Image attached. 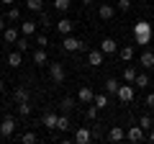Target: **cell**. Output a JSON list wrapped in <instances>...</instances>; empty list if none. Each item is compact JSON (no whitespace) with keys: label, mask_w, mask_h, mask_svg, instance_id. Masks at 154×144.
Here are the masks:
<instances>
[{"label":"cell","mask_w":154,"mask_h":144,"mask_svg":"<svg viewBox=\"0 0 154 144\" xmlns=\"http://www.w3.org/2000/svg\"><path fill=\"white\" fill-rule=\"evenodd\" d=\"M100 52H103V54H116V52H118V41L116 39H103L100 41Z\"/></svg>","instance_id":"9"},{"label":"cell","mask_w":154,"mask_h":144,"mask_svg":"<svg viewBox=\"0 0 154 144\" xmlns=\"http://www.w3.org/2000/svg\"><path fill=\"white\" fill-rule=\"evenodd\" d=\"M146 139H149V142L154 144V129H149V131H146Z\"/></svg>","instance_id":"41"},{"label":"cell","mask_w":154,"mask_h":144,"mask_svg":"<svg viewBox=\"0 0 154 144\" xmlns=\"http://www.w3.org/2000/svg\"><path fill=\"white\" fill-rule=\"evenodd\" d=\"M98 16L103 18V21H110V18L116 16V8L110 5V3H105V5H100V11H98Z\"/></svg>","instance_id":"12"},{"label":"cell","mask_w":154,"mask_h":144,"mask_svg":"<svg viewBox=\"0 0 154 144\" xmlns=\"http://www.w3.org/2000/svg\"><path fill=\"white\" fill-rule=\"evenodd\" d=\"M134 41H136L139 46H146L149 41H152V26H149L146 21H136L134 23Z\"/></svg>","instance_id":"1"},{"label":"cell","mask_w":154,"mask_h":144,"mask_svg":"<svg viewBox=\"0 0 154 144\" xmlns=\"http://www.w3.org/2000/svg\"><path fill=\"white\" fill-rule=\"evenodd\" d=\"M38 23H41V26H44V28H51V26H54V23L49 21V16H46L44 11H38Z\"/></svg>","instance_id":"30"},{"label":"cell","mask_w":154,"mask_h":144,"mask_svg":"<svg viewBox=\"0 0 154 144\" xmlns=\"http://www.w3.org/2000/svg\"><path fill=\"white\" fill-rule=\"evenodd\" d=\"M57 113H44V118H41V121H44V126L46 129H57Z\"/></svg>","instance_id":"23"},{"label":"cell","mask_w":154,"mask_h":144,"mask_svg":"<svg viewBox=\"0 0 154 144\" xmlns=\"http://www.w3.org/2000/svg\"><path fill=\"white\" fill-rule=\"evenodd\" d=\"M21 142H23V144H33V142H38V136H36L33 131H26V134L21 136Z\"/></svg>","instance_id":"35"},{"label":"cell","mask_w":154,"mask_h":144,"mask_svg":"<svg viewBox=\"0 0 154 144\" xmlns=\"http://www.w3.org/2000/svg\"><path fill=\"white\" fill-rule=\"evenodd\" d=\"M118 57H121L123 62H131L134 59V46L128 44V46H118Z\"/></svg>","instance_id":"15"},{"label":"cell","mask_w":154,"mask_h":144,"mask_svg":"<svg viewBox=\"0 0 154 144\" xmlns=\"http://www.w3.org/2000/svg\"><path fill=\"white\" fill-rule=\"evenodd\" d=\"M0 121H3V113H0Z\"/></svg>","instance_id":"46"},{"label":"cell","mask_w":154,"mask_h":144,"mask_svg":"<svg viewBox=\"0 0 154 144\" xmlns=\"http://www.w3.org/2000/svg\"><path fill=\"white\" fill-rule=\"evenodd\" d=\"M93 105L98 108V111H103V108H108V93H100V95H95Z\"/></svg>","instance_id":"22"},{"label":"cell","mask_w":154,"mask_h":144,"mask_svg":"<svg viewBox=\"0 0 154 144\" xmlns=\"http://www.w3.org/2000/svg\"><path fill=\"white\" fill-rule=\"evenodd\" d=\"M8 21H21V11L18 8H11L8 11Z\"/></svg>","instance_id":"37"},{"label":"cell","mask_w":154,"mask_h":144,"mask_svg":"<svg viewBox=\"0 0 154 144\" xmlns=\"http://www.w3.org/2000/svg\"><path fill=\"white\" fill-rule=\"evenodd\" d=\"M33 62H36L38 67H44V64H46V49H44V46H38V49L33 52Z\"/></svg>","instance_id":"20"},{"label":"cell","mask_w":154,"mask_h":144,"mask_svg":"<svg viewBox=\"0 0 154 144\" xmlns=\"http://www.w3.org/2000/svg\"><path fill=\"white\" fill-rule=\"evenodd\" d=\"M144 105H146L149 111L154 108V93H149V95H146V100H144Z\"/></svg>","instance_id":"39"},{"label":"cell","mask_w":154,"mask_h":144,"mask_svg":"<svg viewBox=\"0 0 154 144\" xmlns=\"http://www.w3.org/2000/svg\"><path fill=\"white\" fill-rule=\"evenodd\" d=\"M26 5L31 8V11H36V13H38L41 8H44V0H26Z\"/></svg>","instance_id":"34"},{"label":"cell","mask_w":154,"mask_h":144,"mask_svg":"<svg viewBox=\"0 0 154 144\" xmlns=\"http://www.w3.org/2000/svg\"><path fill=\"white\" fill-rule=\"evenodd\" d=\"M28 46H31V44H28V36H23V39L16 41V49H18V52H26Z\"/></svg>","instance_id":"36"},{"label":"cell","mask_w":154,"mask_h":144,"mask_svg":"<svg viewBox=\"0 0 154 144\" xmlns=\"http://www.w3.org/2000/svg\"><path fill=\"white\" fill-rule=\"evenodd\" d=\"M116 11L128 13V11H131V0H116Z\"/></svg>","instance_id":"28"},{"label":"cell","mask_w":154,"mask_h":144,"mask_svg":"<svg viewBox=\"0 0 154 144\" xmlns=\"http://www.w3.org/2000/svg\"><path fill=\"white\" fill-rule=\"evenodd\" d=\"M134 88H149V77H146V75H136V83H134Z\"/></svg>","instance_id":"32"},{"label":"cell","mask_w":154,"mask_h":144,"mask_svg":"<svg viewBox=\"0 0 154 144\" xmlns=\"http://www.w3.org/2000/svg\"><path fill=\"white\" fill-rule=\"evenodd\" d=\"M18 33H21V28H5V31H3V36H5L8 44H16V41H18Z\"/></svg>","instance_id":"19"},{"label":"cell","mask_w":154,"mask_h":144,"mask_svg":"<svg viewBox=\"0 0 154 144\" xmlns=\"http://www.w3.org/2000/svg\"><path fill=\"white\" fill-rule=\"evenodd\" d=\"M108 139H110V142H123V139H126V131H123L121 126H113L108 131Z\"/></svg>","instance_id":"14"},{"label":"cell","mask_w":154,"mask_h":144,"mask_svg":"<svg viewBox=\"0 0 154 144\" xmlns=\"http://www.w3.org/2000/svg\"><path fill=\"white\" fill-rule=\"evenodd\" d=\"M139 62H141V67L152 70V67H154V52H144V54L139 57Z\"/></svg>","instance_id":"18"},{"label":"cell","mask_w":154,"mask_h":144,"mask_svg":"<svg viewBox=\"0 0 154 144\" xmlns=\"http://www.w3.org/2000/svg\"><path fill=\"white\" fill-rule=\"evenodd\" d=\"M139 126H141V129H144V131H149V129H152V126H154V118H152V116H149V113H144V116H141V118H139Z\"/></svg>","instance_id":"24"},{"label":"cell","mask_w":154,"mask_h":144,"mask_svg":"<svg viewBox=\"0 0 154 144\" xmlns=\"http://www.w3.org/2000/svg\"><path fill=\"white\" fill-rule=\"evenodd\" d=\"M134 98H136V93H134V83H126V85L118 88V100H121L123 105L134 103Z\"/></svg>","instance_id":"4"},{"label":"cell","mask_w":154,"mask_h":144,"mask_svg":"<svg viewBox=\"0 0 154 144\" xmlns=\"http://www.w3.org/2000/svg\"><path fill=\"white\" fill-rule=\"evenodd\" d=\"M69 5H72V0H54V8L59 13H67V11H69Z\"/></svg>","instance_id":"27"},{"label":"cell","mask_w":154,"mask_h":144,"mask_svg":"<svg viewBox=\"0 0 154 144\" xmlns=\"http://www.w3.org/2000/svg\"><path fill=\"white\" fill-rule=\"evenodd\" d=\"M18 116H21V118L31 116V105H28V100H21V103H18Z\"/></svg>","instance_id":"25"},{"label":"cell","mask_w":154,"mask_h":144,"mask_svg":"<svg viewBox=\"0 0 154 144\" xmlns=\"http://www.w3.org/2000/svg\"><path fill=\"white\" fill-rule=\"evenodd\" d=\"M77 100H80V103H85V105H90V103L95 100L93 88H90V85H82V88H80V93H77Z\"/></svg>","instance_id":"7"},{"label":"cell","mask_w":154,"mask_h":144,"mask_svg":"<svg viewBox=\"0 0 154 144\" xmlns=\"http://www.w3.org/2000/svg\"><path fill=\"white\" fill-rule=\"evenodd\" d=\"M62 111H64V113H69L72 111V108H75V98H62Z\"/></svg>","instance_id":"29"},{"label":"cell","mask_w":154,"mask_h":144,"mask_svg":"<svg viewBox=\"0 0 154 144\" xmlns=\"http://www.w3.org/2000/svg\"><path fill=\"white\" fill-rule=\"evenodd\" d=\"M36 46H44V49L49 46V39H46L44 33H38V36H36Z\"/></svg>","instance_id":"38"},{"label":"cell","mask_w":154,"mask_h":144,"mask_svg":"<svg viewBox=\"0 0 154 144\" xmlns=\"http://www.w3.org/2000/svg\"><path fill=\"white\" fill-rule=\"evenodd\" d=\"M3 3H5V5H11V3H16V0H3Z\"/></svg>","instance_id":"44"},{"label":"cell","mask_w":154,"mask_h":144,"mask_svg":"<svg viewBox=\"0 0 154 144\" xmlns=\"http://www.w3.org/2000/svg\"><path fill=\"white\" fill-rule=\"evenodd\" d=\"M72 26H75V23H72L69 18H62V21H57V23H54V28H57V31L62 33V36H67V33H72Z\"/></svg>","instance_id":"11"},{"label":"cell","mask_w":154,"mask_h":144,"mask_svg":"<svg viewBox=\"0 0 154 144\" xmlns=\"http://www.w3.org/2000/svg\"><path fill=\"white\" fill-rule=\"evenodd\" d=\"M36 26H38V21H23L21 23V33L23 36H33V33H36Z\"/></svg>","instance_id":"13"},{"label":"cell","mask_w":154,"mask_h":144,"mask_svg":"<svg viewBox=\"0 0 154 144\" xmlns=\"http://www.w3.org/2000/svg\"><path fill=\"white\" fill-rule=\"evenodd\" d=\"M103 59H105V54H103L100 49L88 52V64H90V67H100V64H103Z\"/></svg>","instance_id":"10"},{"label":"cell","mask_w":154,"mask_h":144,"mask_svg":"<svg viewBox=\"0 0 154 144\" xmlns=\"http://www.w3.org/2000/svg\"><path fill=\"white\" fill-rule=\"evenodd\" d=\"M82 3H85V5H90V3H93V0H82Z\"/></svg>","instance_id":"45"},{"label":"cell","mask_w":154,"mask_h":144,"mask_svg":"<svg viewBox=\"0 0 154 144\" xmlns=\"http://www.w3.org/2000/svg\"><path fill=\"white\" fill-rule=\"evenodd\" d=\"M5 31V21H3V18H0V33Z\"/></svg>","instance_id":"42"},{"label":"cell","mask_w":154,"mask_h":144,"mask_svg":"<svg viewBox=\"0 0 154 144\" xmlns=\"http://www.w3.org/2000/svg\"><path fill=\"white\" fill-rule=\"evenodd\" d=\"M13 134H16V121H13L11 116H3V121H0V136L11 139Z\"/></svg>","instance_id":"5"},{"label":"cell","mask_w":154,"mask_h":144,"mask_svg":"<svg viewBox=\"0 0 154 144\" xmlns=\"http://www.w3.org/2000/svg\"><path fill=\"white\" fill-rule=\"evenodd\" d=\"M123 80H126V83H136V70H134L131 64L123 70Z\"/></svg>","instance_id":"26"},{"label":"cell","mask_w":154,"mask_h":144,"mask_svg":"<svg viewBox=\"0 0 154 144\" xmlns=\"http://www.w3.org/2000/svg\"><path fill=\"white\" fill-rule=\"evenodd\" d=\"M8 64H11V67H21L23 64V52H13V54H8Z\"/></svg>","instance_id":"17"},{"label":"cell","mask_w":154,"mask_h":144,"mask_svg":"<svg viewBox=\"0 0 154 144\" xmlns=\"http://www.w3.org/2000/svg\"><path fill=\"white\" fill-rule=\"evenodd\" d=\"M49 77H51L54 85H62L67 80V70H64L62 62H51V64H49Z\"/></svg>","instance_id":"2"},{"label":"cell","mask_w":154,"mask_h":144,"mask_svg":"<svg viewBox=\"0 0 154 144\" xmlns=\"http://www.w3.org/2000/svg\"><path fill=\"white\" fill-rule=\"evenodd\" d=\"M126 139H128V142H144V139H146V131H144L141 126H128Z\"/></svg>","instance_id":"8"},{"label":"cell","mask_w":154,"mask_h":144,"mask_svg":"<svg viewBox=\"0 0 154 144\" xmlns=\"http://www.w3.org/2000/svg\"><path fill=\"white\" fill-rule=\"evenodd\" d=\"M3 90H5V83H3V80H0V93H3Z\"/></svg>","instance_id":"43"},{"label":"cell","mask_w":154,"mask_h":144,"mask_svg":"<svg viewBox=\"0 0 154 144\" xmlns=\"http://www.w3.org/2000/svg\"><path fill=\"white\" fill-rule=\"evenodd\" d=\"M62 49L64 52H88V46H85V41H80V39H75V36L67 33L64 41H62Z\"/></svg>","instance_id":"3"},{"label":"cell","mask_w":154,"mask_h":144,"mask_svg":"<svg viewBox=\"0 0 154 144\" xmlns=\"http://www.w3.org/2000/svg\"><path fill=\"white\" fill-rule=\"evenodd\" d=\"M103 136V129H100V124H95V129H93V139H100Z\"/></svg>","instance_id":"40"},{"label":"cell","mask_w":154,"mask_h":144,"mask_svg":"<svg viewBox=\"0 0 154 144\" xmlns=\"http://www.w3.org/2000/svg\"><path fill=\"white\" fill-rule=\"evenodd\" d=\"M118 88H121V83H118V80H105V93L108 95H118Z\"/></svg>","instance_id":"21"},{"label":"cell","mask_w":154,"mask_h":144,"mask_svg":"<svg viewBox=\"0 0 154 144\" xmlns=\"http://www.w3.org/2000/svg\"><path fill=\"white\" fill-rule=\"evenodd\" d=\"M85 118H88V121H95V118H98V108H95L93 103L88 105V111H85Z\"/></svg>","instance_id":"31"},{"label":"cell","mask_w":154,"mask_h":144,"mask_svg":"<svg viewBox=\"0 0 154 144\" xmlns=\"http://www.w3.org/2000/svg\"><path fill=\"white\" fill-rule=\"evenodd\" d=\"M93 139V129L90 126H77L75 129V142L77 144H85V142H90Z\"/></svg>","instance_id":"6"},{"label":"cell","mask_w":154,"mask_h":144,"mask_svg":"<svg viewBox=\"0 0 154 144\" xmlns=\"http://www.w3.org/2000/svg\"><path fill=\"white\" fill-rule=\"evenodd\" d=\"M13 98H16V103H21V100H28V98H31V95H28V88L18 85V88L13 90Z\"/></svg>","instance_id":"16"},{"label":"cell","mask_w":154,"mask_h":144,"mask_svg":"<svg viewBox=\"0 0 154 144\" xmlns=\"http://www.w3.org/2000/svg\"><path fill=\"white\" fill-rule=\"evenodd\" d=\"M69 129V121H67V116H59L57 118V131H67Z\"/></svg>","instance_id":"33"}]
</instances>
